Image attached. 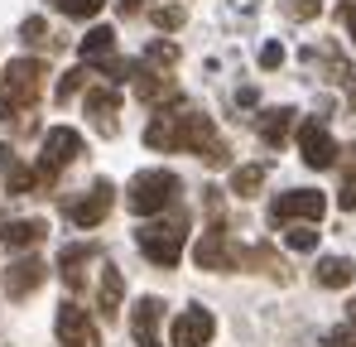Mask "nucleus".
<instances>
[{
	"mask_svg": "<svg viewBox=\"0 0 356 347\" xmlns=\"http://www.w3.org/2000/svg\"><path fill=\"white\" fill-rule=\"evenodd\" d=\"M145 145H149V150H164V155H169V150H188V155L207 160L212 169H222V164L232 160V150H227V140L217 135L212 116L183 107V97H178V102H169L164 111L145 125Z\"/></svg>",
	"mask_w": 356,
	"mask_h": 347,
	"instance_id": "obj_1",
	"label": "nucleus"
},
{
	"mask_svg": "<svg viewBox=\"0 0 356 347\" xmlns=\"http://www.w3.org/2000/svg\"><path fill=\"white\" fill-rule=\"evenodd\" d=\"M44 77H49V68H44L39 58H15V63L0 72V121H5V125H15V130L29 125L24 116L39 107Z\"/></svg>",
	"mask_w": 356,
	"mask_h": 347,
	"instance_id": "obj_2",
	"label": "nucleus"
},
{
	"mask_svg": "<svg viewBox=\"0 0 356 347\" xmlns=\"http://www.w3.org/2000/svg\"><path fill=\"white\" fill-rule=\"evenodd\" d=\"M178 193H183V183H178L174 169H145V174L130 178V188H125V208H130L135 217H154V213L174 208Z\"/></svg>",
	"mask_w": 356,
	"mask_h": 347,
	"instance_id": "obj_3",
	"label": "nucleus"
},
{
	"mask_svg": "<svg viewBox=\"0 0 356 347\" xmlns=\"http://www.w3.org/2000/svg\"><path fill=\"white\" fill-rule=\"evenodd\" d=\"M183 241H188V222L169 217V222H145L135 231V246L145 251V261H154L159 270H174L183 261Z\"/></svg>",
	"mask_w": 356,
	"mask_h": 347,
	"instance_id": "obj_4",
	"label": "nucleus"
},
{
	"mask_svg": "<svg viewBox=\"0 0 356 347\" xmlns=\"http://www.w3.org/2000/svg\"><path fill=\"white\" fill-rule=\"evenodd\" d=\"M323 213H327V198L313 193V188H289V193H280V198L270 203V222H275V227H294V222L318 227Z\"/></svg>",
	"mask_w": 356,
	"mask_h": 347,
	"instance_id": "obj_5",
	"label": "nucleus"
},
{
	"mask_svg": "<svg viewBox=\"0 0 356 347\" xmlns=\"http://www.w3.org/2000/svg\"><path fill=\"white\" fill-rule=\"evenodd\" d=\"M77 155H82V135H77L72 125H54V130L44 135V155H39V164H34V169H39V183L54 188V178H58Z\"/></svg>",
	"mask_w": 356,
	"mask_h": 347,
	"instance_id": "obj_6",
	"label": "nucleus"
},
{
	"mask_svg": "<svg viewBox=\"0 0 356 347\" xmlns=\"http://www.w3.org/2000/svg\"><path fill=\"white\" fill-rule=\"evenodd\" d=\"M77 54H82L87 68H102L111 82H125V77H130V63H116V29H111V24L87 29V39L77 44Z\"/></svg>",
	"mask_w": 356,
	"mask_h": 347,
	"instance_id": "obj_7",
	"label": "nucleus"
},
{
	"mask_svg": "<svg viewBox=\"0 0 356 347\" xmlns=\"http://www.w3.org/2000/svg\"><path fill=\"white\" fill-rule=\"evenodd\" d=\"M193 261H197V270H236V246H232V236H227V222L222 217H212V227L197 236V251H193Z\"/></svg>",
	"mask_w": 356,
	"mask_h": 347,
	"instance_id": "obj_8",
	"label": "nucleus"
},
{
	"mask_svg": "<svg viewBox=\"0 0 356 347\" xmlns=\"http://www.w3.org/2000/svg\"><path fill=\"white\" fill-rule=\"evenodd\" d=\"M111 203H116L111 178H97L82 198H72V203H67V222H72V227H102V222H106V213H111Z\"/></svg>",
	"mask_w": 356,
	"mask_h": 347,
	"instance_id": "obj_9",
	"label": "nucleus"
},
{
	"mask_svg": "<svg viewBox=\"0 0 356 347\" xmlns=\"http://www.w3.org/2000/svg\"><path fill=\"white\" fill-rule=\"evenodd\" d=\"M54 333H58L63 347H102L97 323H92V318H87V309H82V304H72V299H63V304H58Z\"/></svg>",
	"mask_w": 356,
	"mask_h": 347,
	"instance_id": "obj_10",
	"label": "nucleus"
},
{
	"mask_svg": "<svg viewBox=\"0 0 356 347\" xmlns=\"http://www.w3.org/2000/svg\"><path fill=\"white\" fill-rule=\"evenodd\" d=\"M212 333H217L212 309L193 304V309H183V314L174 318V328H169V347H207V343H212Z\"/></svg>",
	"mask_w": 356,
	"mask_h": 347,
	"instance_id": "obj_11",
	"label": "nucleus"
},
{
	"mask_svg": "<svg viewBox=\"0 0 356 347\" xmlns=\"http://www.w3.org/2000/svg\"><path fill=\"white\" fill-rule=\"evenodd\" d=\"M298 155H303V164H308V169H332L342 150H337V140H332V130H327V125L303 121V125H298Z\"/></svg>",
	"mask_w": 356,
	"mask_h": 347,
	"instance_id": "obj_12",
	"label": "nucleus"
},
{
	"mask_svg": "<svg viewBox=\"0 0 356 347\" xmlns=\"http://www.w3.org/2000/svg\"><path fill=\"white\" fill-rule=\"evenodd\" d=\"M130 77H135V97H140L145 107H159V102H178L174 77H164L159 68H149V63H130Z\"/></svg>",
	"mask_w": 356,
	"mask_h": 347,
	"instance_id": "obj_13",
	"label": "nucleus"
},
{
	"mask_svg": "<svg viewBox=\"0 0 356 347\" xmlns=\"http://www.w3.org/2000/svg\"><path fill=\"white\" fill-rule=\"evenodd\" d=\"M44 280H49V265H44L39 256H19V261L5 270V280H0V285H5V294H10V299H29V294L44 285Z\"/></svg>",
	"mask_w": 356,
	"mask_h": 347,
	"instance_id": "obj_14",
	"label": "nucleus"
},
{
	"mask_svg": "<svg viewBox=\"0 0 356 347\" xmlns=\"http://www.w3.org/2000/svg\"><path fill=\"white\" fill-rule=\"evenodd\" d=\"M303 63H318V68L327 72V82H342L347 92H356V63H347L342 49H332V44H313V49H303Z\"/></svg>",
	"mask_w": 356,
	"mask_h": 347,
	"instance_id": "obj_15",
	"label": "nucleus"
},
{
	"mask_svg": "<svg viewBox=\"0 0 356 347\" xmlns=\"http://www.w3.org/2000/svg\"><path fill=\"white\" fill-rule=\"evenodd\" d=\"M159 314H164V304H159L154 294H145V299L135 304V314H130V333H135V343H140V347H159Z\"/></svg>",
	"mask_w": 356,
	"mask_h": 347,
	"instance_id": "obj_16",
	"label": "nucleus"
},
{
	"mask_svg": "<svg viewBox=\"0 0 356 347\" xmlns=\"http://www.w3.org/2000/svg\"><path fill=\"white\" fill-rule=\"evenodd\" d=\"M294 107H265V111L255 116V130H260V140L270 145V150H280L284 140H289V130H294Z\"/></svg>",
	"mask_w": 356,
	"mask_h": 347,
	"instance_id": "obj_17",
	"label": "nucleus"
},
{
	"mask_svg": "<svg viewBox=\"0 0 356 347\" xmlns=\"http://www.w3.org/2000/svg\"><path fill=\"white\" fill-rule=\"evenodd\" d=\"M44 236H49V222H39V217H5V222H0V241L15 246V251L39 246Z\"/></svg>",
	"mask_w": 356,
	"mask_h": 347,
	"instance_id": "obj_18",
	"label": "nucleus"
},
{
	"mask_svg": "<svg viewBox=\"0 0 356 347\" xmlns=\"http://www.w3.org/2000/svg\"><path fill=\"white\" fill-rule=\"evenodd\" d=\"M116 111H120L116 87H87V116H92L106 135H116Z\"/></svg>",
	"mask_w": 356,
	"mask_h": 347,
	"instance_id": "obj_19",
	"label": "nucleus"
},
{
	"mask_svg": "<svg viewBox=\"0 0 356 347\" xmlns=\"http://www.w3.org/2000/svg\"><path fill=\"white\" fill-rule=\"evenodd\" d=\"M87 261H97V246H82V241H72V246H63L58 251V275L67 289H82V265Z\"/></svg>",
	"mask_w": 356,
	"mask_h": 347,
	"instance_id": "obj_20",
	"label": "nucleus"
},
{
	"mask_svg": "<svg viewBox=\"0 0 356 347\" xmlns=\"http://www.w3.org/2000/svg\"><path fill=\"white\" fill-rule=\"evenodd\" d=\"M313 280L323 289H347L356 280V265L347 256H318V270H313Z\"/></svg>",
	"mask_w": 356,
	"mask_h": 347,
	"instance_id": "obj_21",
	"label": "nucleus"
},
{
	"mask_svg": "<svg viewBox=\"0 0 356 347\" xmlns=\"http://www.w3.org/2000/svg\"><path fill=\"white\" fill-rule=\"evenodd\" d=\"M120 294H125V280H120L116 265H106V270H102V285H97V304H102L106 318H116V314H120Z\"/></svg>",
	"mask_w": 356,
	"mask_h": 347,
	"instance_id": "obj_22",
	"label": "nucleus"
},
{
	"mask_svg": "<svg viewBox=\"0 0 356 347\" xmlns=\"http://www.w3.org/2000/svg\"><path fill=\"white\" fill-rule=\"evenodd\" d=\"M337 160H342V188H337V208H342V213H356V145H347Z\"/></svg>",
	"mask_w": 356,
	"mask_h": 347,
	"instance_id": "obj_23",
	"label": "nucleus"
},
{
	"mask_svg": "<svg viewBox=\"0 0 356 347\" xmlns=\"http://www.w3.org/2000/svg\"><path fill=\"white\" fill-rule=\"evenodd\" d=\"M265 174H270V164H241V169L232 174V193H236V198H255L260 183H265Z\"/></svg>",
	"mask_w": 356,
	"mask_h": 347,
	"instance_id": "obj_24",
	"label": "nucleus"
},
{
	"mask_svg": "<svg viewBox=\"0 0 356 347\" xmlns=\"http://www.w3.org/2000/svg\"><path fill=\"white\" fill-rule=\"evenodd\" d=\"M5 188H10L15 198H24V193H39L44 183H39V169H29V164H10V169H5Z\"/></svg>",
	"mask_w": 356,
	"mask_h": 347,
	"instance_id": "obj_25",
	"label": "nucleus"
},
{
	"mask_svg": "<svg viewBox=\"0 0 356 347\" xmlns=\"http://www.w3.org/2000/svg\"><path fill=\"white\" fill-rule=\"evenodd\" d=\"M49 5H54V10H63L67 20H92L106 0H49Z\"/></svg>",
	"mask_w": 356,
	"mask_h": 347,
	"instance_id": "obj_26",
	"label": "nucleus"
},
{
	"mask_svg": "<svg viewBox=\"0 0 356 347\" xmlns=\"http://www.w3.org/2000/svg\"><path fill=\"white\" fill-rule=\"evenodd\" d=\"M140 63H149V68H174L178 63V44H164V39H154L149 49H145V58Z\"/></svg>",
	"mask_w": 356,
	"mask_h": 347,
	"instance_id": "obj_27",
	"label": "nucleus"
},
{
	"mask_svg": "<svg viewBox=\"0 0 356 347\" xmlns=\"http://www.w3.org/2000/svg\"><path fill=\"white\" fill-rule=\"evenodd\" d=\"M280 10H284L294 24H303V20H313V15L323 10V0H280Z\"/></svg>",
	"mask_w": 356,
	"mask_h": 347,
	"instance_id": "obj_28",
	"label": "nucleus"
},
{
	"mask_svg": "<svg viewBox=\"0 0 356 347\" xmlns=\"http://www.w3.org/2000/svg\"><path fill=\"white\" fill-rule=\"evenodd\" d=\"M149 20L159 29H178L183 24V5H149Z\"/></svg>",
	"mask_w": 356,
	"mask_h": 347,
	"instance_id": "obj_29",
	"label": "nucleus"
},
{
	"mask_svg": "<svg viewBox=\"0 0 356 347\" xmlns=\"http://www.w3.org/2000/svg\"><path fill=\"white\" fill-rule=\"evenodd\" d=\"M82 82H87V68H72V72H63V82H58V102L77 97V92H82Z\"/></svg>",
	"mask_w": 356,
	"mask_h": 347,
	"instance_id": "obj_30",
	"label": "nucleus"
},
{
	"mask_svg": "<svg viewBox=\"0 0 356 347\" xmlns=\"http://www.w3.org/2000/svg\"><path fill=\"white\" fill-rule=\"evenodd\" d=\"M323 347H356V323L347 318V323H337L327 338H323Z\"/></svg>",
	"mask_w": 356,
	"mask_h": 347,
	"instance_id": "obj_31",
	"label": "nucleus"
},
{
	"mask_svg": "<svg viewBox=\"0 0 356 347\" xmlns=\"http://www.w3.org/2000/svg\"><path fill=\"white\" fill-rule=\"evenodd\" d=\"M19 34H24V44H49V24H44L39 15H29V20L19 24Z\"/></svg>",
	"mask_w": 356,
	"mask_h": 347,
	"instance_id": "obj_32",
	"label": "nucleus"
},
{
	"mask_svg": "<svg viewBox=\"0 0 356 347\" xmlns=\"http://www.w3.org/2000/svg\"><path fill=\"white\" fill-rule=\"evenodd\" d=\"M284 241H289L294 251H313V246H318V231H313V227H308V222H303V227L284 231Z\"/></svg>",
	"mask_w": 356,
	"mask_h": 347,
	"instance_id": "obj_33",
	"label": "nucleus"
},
{
	"mask_svg": "<svg viewBox=\"0 0 356 347\" xmlns=\"http://www.w3.org/2000/svg\"><path fill=\"white\" fill-rule=\"evenodd\" d=\"M280 63H284V49L280 44H265L260 49V68H280Z\"/></svg>",
	"mask_w": 356,
	"mask_h": 347,
	"instance_id": "obj_34",
	"label": "nucleus"
},
{
	"mask_svg": "<svg viewBox=\"0 0 356 347\" xmlns=\"http://www.w3.org/2000/svg\"><path fill=\"white\" fill-rule=\"evenodd\" d=\"M337 15H342V24H347V34L356 39V0H342V5H337Z\"/></svg>",
	"mask_w": 356,
	"mask_h": 347,
	"instance_id": "obj_35",
	"label": "nucleus"
},
{
	"mask_svg": "<svg viewBox=\"0 0 356 347\" xmlns=\"http://www.w3.org/2000/svg\"><path fill=\"white\" fill-rule=\"evenodd\" d=\"M120 15H140V10H149V0H116Z\"/></svg>",
	"mask_w": 356,
	"mask_h": 347,
	"instance_id": "obj_36",
	"label": "nucleus"
},
{
	"mask_svg": "<svg viewBox=\"0 0 356 347\" xmlns=\"http://www.w3.org/2000/svg\"><path fill=\"white\" fill-rule=\"evenodd\" d=\"M15 164V155H10V145H0V169H10Z\"/></svg>",
	"mask_w": 356,
	"mask_h": 347,
	"instance_id": "obj_37",
	"label": "nucleus"
},
{
	"mask_svg": "<svg viewBox=\"0 0 356 347\" xmlns=\"http://www.w3.org/2000/svg\"><path fill=\"white\" fill-rule=\"evenodd\" d=\"M347 318H352V323H356V299H352V304H347Z\"/></svg>",
	"mask_w": 356,
	"mask_h": 347,
	"instance_id": "obj_38",
	"label": "nucleus"
}]
</instances>
